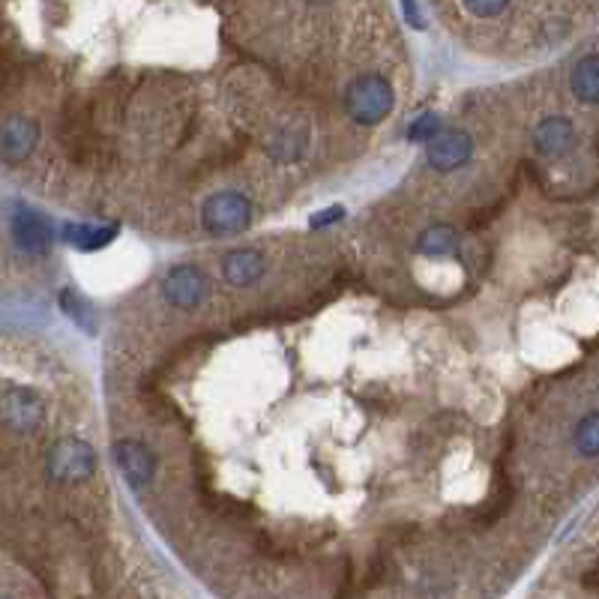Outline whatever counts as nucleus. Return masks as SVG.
<instances>
[{
    "label": "nucleus",
    "mask_w": 599,
    "mask_h": 599,
    "mask_svg": "<svg viewBox=\"0 0 599 599\" xmlns=\"http://www.w3.org/2000/svg\"><path fill=\"white\" fill-rule=\"evenodd\" d=\"M444 132V120H441V114H435V111H423L417 120H411V126H408V141H417V144H432L438 135Z\"/></svg>",
    "instance_id": "nucleus-17"
},
{
    "label": "nucleus",
    "mask_w": 599,
    "mask_h": 599,
    "mask_svg": "<svg viewBox=\"0 0 599 599\" xmlns=\"http://www.w3.org/2000/svg\"><path fill=\"white\" fill-rule=\"evenodd\" d=\"M573 444L576 453L585 459H597L599 456V411H591L579 420L576 432H573Z\"/></svg>",
    "instance_id": "nucleus-16"
},
{
    "label": "nucleus",
    "mask_w": 599,
    "mask_h": 599,
    "mask_svg": "<svg viewBox=\"0 0 599 599\" xmlns=\"http://www.w3.org/2000/svg\"><path fill=\"white\" fill-rule=\"evenodd\" d=\"M573 96L585 105H599V54H585L570 75Z\"/></svg>",
    "instance_id": "nucleus-14"
},
{
    "label": "nucleus",
    "mask_w": 599,
    "mask_h": 599,
    "mask_svg": "<svg viewBox=\"0 0 599 599\" xmlns=\"http://www.w3.org/2000/svg\"><path fill=\"white\" fill-rule=\"evenodd\" d=\"M60 306H63V312L81 327V330H87V333H96V318H93V312H90V306H87V300H81L75 291H63L60 294Z\"/></svg>",
    "instance_id": "nucleus-18"
},
{
    "label": "nucleus",
    "mask_w": 599,
    "mask_h": 599,
    "mask_svg": "<svg viewBox=\"0 0 599 599\" xmlns=\"http://www.w3.org/2000/svg\"><path fill=\"white\" fill-rule=\"evenodd\" d=\"M402 12H405V18L411 21V27H417V30H423V27H426V15H423V6H417L414 0L402 3Z\"/></svg>",
    "instance_id": "nucleus-21"
},
{
    "label": "nucleus",
    "mask_w": 599,
    "mask_h": 599,
    "mask_svg": "<svg viewBox=\"0 0 599 599\" xmlns=\"http://www.w3.org/2000/svg\"><path fill=\"white\" fill-rule=\"evenodd\" d=\"M417 252L423 258H450V255H456L459 252V234H456V228H450L444 222L429 225L417 237Z\"/></svg>",
    "instance_id": "nucleus-13"
},
{
    "label": "nucleus",
    "mask_w": 599,
    "mask_h": 599,
    "mask_svg": "<svg viewBox=\"0 0 599 599\" xmlns=\"http://www.w3.org/2000/svg\"><path fill=\"white\" fill-rule=\"evenodd\" d=\"M534 144H537V150H540L543 156H549V159L564 156V153L576 144V126H573V120H570V117H561V114L540 120V126L534 129Z\"/></svg>",
    "instance_id": "nucleus-11"
},
{
    "label": "nucleus",
    "mask_w": 599,
    "mask_h": 599,
    "mask_svg": "<svg viewBox=\"0 0 599 599\" xmlns=\"http://www.w3.org/2000/svg\"><path fill=\"white\" fill-rule=\"evenodd\" d=\"M114 237H117V225H87V222H63L60 225V240L75 249H84V252L108 246Z\"/></svg>",
    "instance_id": "nucleus-12"
},
{
    "label": "nucleus",
    "mask_w": 599,
    "mask_h": 599,
    "mask_svg": "<svg viewBox=\"0 0 599 599\" xmlns=\"http://www.w3.org/2000/svg\"><path fill=\"white\" fill-rule=\"evenodd\" d=\"M207 291H210L207 276L195 264H177L162 279V297L168 300V306H174L180 312L198 309L204 303Z\"/></svg>",
    "instance_id": "nucleus-4"
},
{
    "label": "nucleus",
    "mask_w": 599,
    "mask_h": 599,
    "mask_svg": "<svg viewBox=\"0 0 599 599\" xmlns=\"http://www.w3.org/2000/svg\"><path fill=\"white\" fill-rule=\"evenodd\" d=\"M342 216H345V207H327V210H321L309 219V228H327V225L339 222Z\"/></svg>",
    "instance_id": "nucleus-20"
},
{
    "label": "nucleus",
    "mask_w": 599,
    "mask_h": 599,
    "mask_svg": "<svg viewBox=\"0 0 599 599\" xmlns=\"http://www.w3.org/2000/svg\"><path fill=\"white\" fill-rule=\"evenodd\" d=\"M45 474L54 483H78L96 474V453L81 438H63L51 447L45 459Z\"/></svg>",
    "instance_id": "nucleus-3"
},
{
    "label": "nucleus",
    "mask_w": 599,
    "mask_h": 599,
    "mask_svg": "<svg viewBox=\"0 0 599 599\" xmlns=\"http://www.w3.org/2000/svg\"><path fill=\"white\" fill-rule=\"evenodd\" d=\"M111 453H114V462H117L123 480L135 492L150 486V480L156 477V456L150 453V447H144L141 441H132V438H120Z\"/></svg>",
    "instance_id": "nucleus-7"
},
{
    "label": "nucleus",
    "mask_w": 599,
    "mask_h": 599,
    "mask_svg": "<svg viewBox=\"0 0 599 599\" xmlns=\"http://www.w3.org/2000/svg\"><path fill=\"white\" fill-rule=\"evenodd\" d=\"M396 105V93H393V84L378 75V72H363L357 75L348 90H345V111L354 123L360 126H375L381 123L384 117H390Z\"/></svg>",
    "instance_id": "nucleus-1"
},
{
    "label": "nucleus",
    "mask_w": 599,
    "mask_h": 599,
    "mask_svg": "<svg viewBox=\"0 0 599 599\" xmlns=\"http://www.w3.org/2000/svg\"><path fill=\"white\" fill-rule=\"evenodd\" d=\"M9 234H12V240L21 252L39 255L51 243V222L39 210H33L30 204L15 201L12 213H9Z\"/></svg>",
    "instance_id": "nucleus-5"
},
{
    "label": "nucleus",
    "mask_w": 599,
    "mask_h": 599,
    "mask_svg": "<svg viewBox=\"0 0 599 599\" xmlns=\"http://www.w3.org/2000/svg\"><path fill=\"white\" fill-rule=\"evenodd\" d=\"M264 267H267V261L258 249L240 246V249H231L222 258V279L231 288H249L264 276Z\"/></svg>",
    "instance_id": "nucleus-10"
},
{
    "label": "nucleus",
    "mask_w": 599,
    "mask_h": 599,
    "mask_svg": "<svg viewBox=\"0 0 599 599\" xmlns=\"http://www.w3.org/2000/svg\"><path fill=\"white\" fill-rule=\"evenodd\" d=\"M462 9L474 18H501L510 12V3L507 0H471Z\"/></svg>",
    "instance_id": "nucleus-19"
},
{
    "label": "nucleus",
    "mask_w": 599,
    "mask_h": 599,
    "mask_svg": "<svg viewBox=\"0 0 599 599\" xmlns=\"http://www.w3.org/2000/svg\"><path fill=\"white\" fill-rule=\"evenodd\" d=\"M39 144V123L24 114H9L0 126V156L6 165L24 162Z\"/></svg>",
    "instance_id": "nucleus-9"
},
{
    "label": "nucleus",
    "mask_w": 599,
    "mask_h": 599,
    "mask_svg": "<svg viewBox=\"0 0 599 599\" xmlns=\"http://www.w3.org/2000/svg\"><path fill=\"white\" fill-rule=\"evenodd\" d=\"M201 222L213 237H234L252 225V201L237 189L213 192L201 207Z\"/></svg>",
    "instance_id": "nucleus-2"
},
{
    "label": "nucleus",
    "mask_w": 599,
    "mask_h": 599,
    "mask_svg": "<svg viewBox=\"0 0 599 599\" xmlns=\"http://www.w3.org/2000/svg\"><path fill=\"white\" fill-rule=\"evenodd\" d=\"M426 159L435 171L450 174L465 168L474 159V138L465 129H444L429 147H426Z\"/></svg>",
    "instance_id": "nucleus-6"
},
{
    "label": "nucleus",
    "mask_w": 599,
    "mask_h": 599,
    "mask_svg": "<svg viewBox=\"0 0 599 599\" xmlns=\"http://www.w3.org/2000/svg\"><path fill=\"white\" fill-rule=\"evenodd\" d=\"M45 405L42 399L30 390V387H6L3 390V423L18 432L27 435L42 423Z\"/></svg>",
    "instance_id": "nucleus-8"
},
{
    "label": "nucleus",
    "mask_w": 599,
    "mask_h": 599,
    "mask_svg": "<svg viewBox=\"0 0 599 599\" xmlns=\"http://www.w3.org/2000/svg\"><path fill=\"white\" fill-rule=\"evenodd\" d=\"M267 153H270L276 162H282V165L297 162V159L306 153V135H303L300 129H282V132H276V135L270 138Z\"/></svg>",
    "instance_id": "nucleus-15"
}]
</instances>
